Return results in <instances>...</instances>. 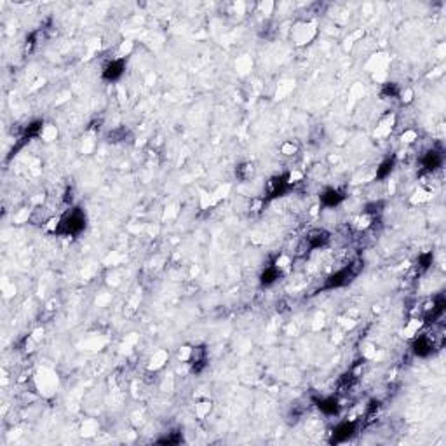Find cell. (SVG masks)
Returning a JSON list of instances; mask_svg holds the SVG:
<instances>
[{"instance_id": "18", "label": "cell", "mask_w": 446, "mask_h": 446, "mask_svg": "<svg viewBox=\"0 0 446 446\" xmlns=\"http://www.w3.org/2000/svg\"><path fill=\"white\" fill-rule=\"evenodd\" d=\"M281 153L284 157H293V155H297L298 153V145L295 143V141H291V140H288V141H284L281 145Z\"/></svg>"}, {"instance_id": "15", "label": "cell", "mask_w": 446, "mask_h": 446, "mask_svg": "<svg viewBox=\"0 0 446 446\" xmlns=\"http://www.w3.org/2000/svg\"><path fill=\"white\" fill-rule=\"evenodd\" d=\"M422 326H423V321L422 319H412V321H408V323H406V326H404V336H406V338H413V336H416Z\"/></svg>"}, {"instance_id": "5", "label": "cell", "mask_w": 446, "mask_h": 446, "mask_svg": "<svg viewBox=\"0 0 446 446\" xmlns=\"http://www.w3.org/2000/svg\"><path fill=\"white\" fill-rule=\"evenodd\" d=\"M357 432V422L356 420H343L331 431V439L329 443L340 445V443H347L352 436Z\"/></svg>"}, {"instance_id": "17", "label": "cell", "mask_w": 446, "mask_h": 446, "mask_svg": "<svg viewBox=\"0 0 446 446\" xmlns=\"http://www.w3.org/2000/svg\"><path fill=\"white\" fill-rule=\"evenodd\" d=\"M399 92H401V89L397 88L396 82H385V84L382 86V94L387 96V98H399Z\"/></svg>"}, {"instance_id": "8", "label": "cell", "mask_w": 446, "mask_h": 446, "mask_svg": "<svg viewBox=\"0 0 446 446\" xmlns=\"http://www.w3.org/2000/svg\"><path fill=\"white\" fill-rule=\"evenodd\" d=\"M443 166V152L441 150H436V149H431L427 150V152L423 153L422 157V168L423 171L427 173H436L438 169H441Z\"/></svg>"}, {"instance_id": "16", "label": "cell", "mask_w": 446, "mask_h": 446, "mask_svg": "<svg viewBox=\"0 0 446 446\" xmlns=\"http://www.w3.org/2000/svg\"><path fill=\"white\" fill-rule=\"evenodd\" d=\"M211 408H213V403H211L209 399L206 401H199L197 404H195V415L199 416V418H206L208 415H209Z\"/></svg>"}, {"instance_id": "4", "label": "cell", "mask_w": 446, "mask_h": 446, "mask_svg": "<svg viewBox=\"0 0 446 446\" xmlns=\"http://www.w3.org/2000/svg\"><path fill=\"white\" fill-rule=\"evenodd\" d=\"M331 236L326 229H312L301 240V246H303V253L309 251H316L328 244Z\"/></svg>"}, {"instance_id": "21", "label": "cell", "mask_w": 446, "mask_h": 446, "mask_svg": "<svg viewBox=\"0 0 446 446\" xmlns=\"http://www.w3.org/2000/svg\"><path fill=\"white\" fill-rule=\"evenodd\" d=\"M416 140H418V133H416L415 129H406L403 134H401V141H403L404 145H412V143H415Z\"/></svg>"}, {"instance_id": "14", "label": "cell", "mask_w": 446, "mask_h": 446, "mask_svg": "<svg viewBox=\"0 0 446 446\" xmlns=\"http://www.w3.org/2000/svg\"><path fill=\"white\" fill-rule=\"evenodd\" d=\"M394 124H396V117L394 115H387L385 119H382L380 126H377V131H375V136H387L392 131Z\"/></svg>"}, {"instance_id": "2", "label": "cell", "mask_w": 446, "mask_h": 446, "mask_svg": "<svg viewBox=\"0 0 446 446\" xmlns=\"http://www.w3.org/2000/svg\"><path fill=\"white\" fill-rule=\"evenodd\" d=\"M362 268V263L361 260H356V262L347 263L345 267L338 268L335 270L333 274H329L328 277L324 279V290H335V288H342V286H347L349 282L352 281L354 277H357L359 272Z\"/></svg>"}, {"instance_id": "20", "label": "cell", "mask_w": 446, "mask_h": 446, "mask_svg": "<svg viewBox=\"0 0 446 446\" xmlns=\"http://www.w3.org/2000/svg\"><path fill=\"white\" fill-rule=\"evenodd\" d=\"M274 265L282 272V274H286V272L290 270V267H291V258L288 255H281V256H277V260L274 262Z\"/></svg>"}, {"instance_id": "11", "label": "cell", "mask_w": 446, "mask_h": 446, "mask_svg": "<svg viewBox=\"0 0 446 446\" xmlns=\"http://www.w3.org/2000/svg\"><path fill=\"white\" fill-rule=\"evenodd\" d=\"M281 275H282V272L275 267L274 263H272V265L265 267V270L262 272V275H260V282H262V286H272L274 282H277L279 279H281Z\"/></svg>"}, {"instance_id": "13", "label": "cell", "mask_w": 446, "mask_h": 446, "mask_svg": "<svg viewBox=\"0 0 446 446\" xmlns=\"http://www.w3.org/2000/svg\"><path fill=\"white\" fill-rule=\"evenodd\" d=\"M166 361H168V354H166L164 351H159V352H155V354L150 357V361H149V371H159L160 368L164 366L166 364Z\"/></svg>"}, {"instance_id": "23", "label": "cell", "mask_w": 446, "mask_h": 446, "mask_svg": "<svg viewBox=\"0 0 446 446\" xmlns=\"http://www.w3.org/2000/svg\"><path fill=\"white\" fill-rule=\"evenodd\" d=\"M190 357H192V347H188V345H183V347L179 349L178 352V359L181 362H190Z\"/></svg>"}, {"instance_id": "22", "label": "cell", "mask_w": 446, "mask_h": 446, "mask_svg": "<svg viewBox=\"0 0 446 446\" xmlns=\"http://www.w3.org/2000/svg\"><path fill=\"white\" fill-rule=\"evenodd\" d=\"M431 265H432V253H423V255L418 256V267L422 270H427Z\"/></svg>"}, {"instance_id": "10", "label": "cell", "mask_w": 446, "mask_h": 446, "mask_svg": "<svg viewBox=\"0 0 446 446\" xmlns=\"http://www.w3.org/2000/svg\"><path fill=\"white\" fill-rule=\"evenodd\" d=\"M396 162H397L396 155L387 157L385 160H382L380 166L377 168V173H375V178L377 179H387L390 176V173L394 171V168H396Z\"/></svg>"}, {"instance_id": "3", "label": "cell", "mask_w": 446, "mask_h": 446, "mask_svg": "<svg viewBox=\"0 0 446 446\" xmlns=\"http://www.w3.org/2000/svg\"><path fill=\"white\" fill-rule=\"evenodd\" d=\"M291 188V183L288 181L286 175H275L265 185V202L279 199L282 195H286Z\"/></svg>"}, {"instance_id": "19", "label": "cell", "mask_w": 446, "mask_h": 446, "mask_svg": "<svg viewBox=\"0 0 446 446\" xmlns=\"http://www.w3.org/2000/svg\"><path fill=\"white\" fill-rule=\"evenodd\" d=\"M58 138V127L53 126V124H46L42 129V134H40V140L44 141H54Z\"/></svg>"}, {"instance_id": "6", "label": "cell", "mask_w": 446, "mask_h": 446, "mask_svg": "<svg viewBox=\"0 0 446 446\" xmlns=\"http://www.w3.org/2000/svg\"><path fill=\"white\" fill-rule=\"evenodd\" d=\"M124 72H126V58H115V59H112V61H108L105 65L101 77L107 82H117V80L122 79Z\"/></svg>"}, {"instance_id": "12", "label": "cell", "mask_w": 446, "mask_h": 446, "mask_svg": "<svg viewBox=\"0 0 446 446\" xmlns=\"http://www.w3.org/2000/svg\"><path fill=\"white\" fill-rule=\"evenodd\" d=\"M255 175V164L253 162H242L236 168V176L240 181H248Z\"/></svg>"}, {"instance_id": "1", "label": "cell", "mask_w": 446, "mask_h": 446, "mask_svg": "<svg viewBox=\"0 0 446 446\" xmlns=\"http://www.w3.org/2000/svg\"><path fill=\"white\" fill-rule=\"evenodd\" d=\"M88 225V218H86L84 209L80 208H68L63 216H59V229L56 236H79Z\"/></svg>"}, {"instance_id": "9", "label": "cell", "mask_w": 446, "mask_h": 446, "mask_svg": "<svg viewBox=\"0 0 446 446\" xmlns=\"http://www.w3.org/2000/svg\"><path fill=\"white\" fill-rule=\"evenodd\" d=\"M316 406L324 413V415H335L338 412L340 404L338 399L335 396H328V397H321V399H316Z\"/></svg>"}, {"instance_id": "7", "label": "cell", "mask_w": 446, "mask_h": 446, "mask_svg": "<svg viewBox=\"0 0 446 446\" xmlns=\"http://www.w3.org/2000/svg\"><path fill=\"white\" fill-rule=\"evenodd\" d=\"M343 201H345V194H343L342 190H338V188H333V187L326 188V190L319 195V204L323 208H328V209H333V208L340 206Z\"/></svg>"}]
</instances>
